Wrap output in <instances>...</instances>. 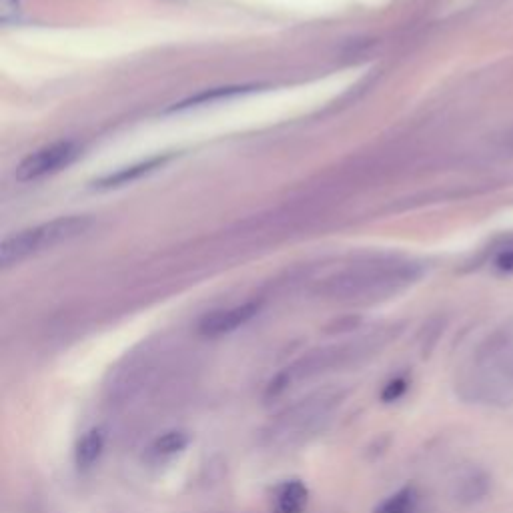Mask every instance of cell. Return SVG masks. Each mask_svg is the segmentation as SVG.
<instances>
[{"label": "cell", "mask_w": 513, "mask_h": 513, "mask_svg": "<svg viewBox=\"0 0 513 513\" xmlns=\"http://www.w3.org/2000/svg\"><path fill=\"white\" fill-rule=\"evenodd\" d=\"M467 391L483 403H513V327L493 333L477 351Z\"/></svg>", "instance_id": "6da1fadb"}, {"label": "cell", "mask_w": 513, "mask_h": 513, "mask_svg": "<svg viewBox=\"0 0 513 513\" xmlns=\"http://www.w3.org/2000/svg\"><path fill=\"white\" fill-rule=\"evenodd\" d=\"M93 221L89 217H61L49 223L19 231L3 241L0 247V263L5 267L21 263L33 255H39L47 249L69 243L91 229Z\"/></svg>", "instance_id": "7a4b0ae2"}, {"label": "cell", "mask_w": 513, "mask_h": 513, "mask_svg": "<svg viewBox=\"0 0 513 513\" xmlns=\"http://www.w3.org/2000/svg\"><path fill=\"white\" fill-rule=\"evenodd\" d=\"M79 157V145L73 141H61L51 147H45L33 155H29L19 167H17V179L19 181H37L41 177H47L59 169H65Z\"/></svg>", "instance_id": "3957f363"}, {"label": "cell", "mask_w": 513, "mask_h": 513, "mask_svg": "<svg viewBox=\"0 0 513 513\" xmlns=\"http://www.w3.org/2000/svg\"><path fill=\"white\" fill-rule=\"evenodd\" d=\"M259 309H261V305L251 301V303H243V305H237V307H231V309L209 313L207 317L201 319L199 333L205 335V337L227 335V333L239 329L241 325L249 323L259 313Z\"/></svg>", "instance_id": "277c9868"}, {"label": "cell", "mask_w": 513, "mask_h": 513, "mask_svg": "<svg viewBox=\"0 0 513 513\" xmlns=\"http://www.w3.org/2000/svg\"><path fill=\"white\" fill-rule=\"evenodd\" d=\"M309 501V489L303 481L291 479L277 487L275 513H303Z\"/></svg>", "instance_id": "5b68a950"}, {"label": "cell", "mask_w": 513, "mask_h": 513, "mask_svg": "<svg viewBox=\"0 0 513 513\" xmlns=\"http://www.w3.org/2000/svg\"><path fill=\"white\" fill-rule=\"evenodd\" d=\"M105 449V433L103 429H91L83 435V439L77 445V465L79 467H91Z\"/></svg>", "instance_id": "8992f818"}, {"label": "cell", "mask_w": 513, "mask_h": 513, "mask_svg": "<svg viewBox=\"0 0 513 513\" xmlns=\"http://www.w3.org/2000/svg\"><path fill=\"white\" fill-rule=\"evenodd\" d=\"M417 493L411 485L395 491L385 501H381L373 513H415Z\"/></svg>", "instance_id": "52a82bcc"}, {"label": "cell", "mask_w": 513, "mask_h": 513, "mask_svg": "<svg viewBox=\"0 0 513 513\" xmlns=\"http://www.w3.org/2000/svg\"><path fill=\"white\" fill-rule=\"evenodd\" d=\"M189 441L191 437L187 431H167L155 439L151 449L155 455H173L183 451L189 445Z\"/></svg>", "instance_id": "ba28073f"}, {"label": "cell", "mask_w": 513, "mask_h": 513, "mask_svg": "<svg viewBox=\"0 0 513 513\" xmlns=\"http://www.w3.org/2000/svg\"><path fill=\"white\" fill-rule=\"evenodd\" d=\"M165 161H167V159H165V157H161V159H153V161H147V163H143V165L131 167V169H127V171H121V173H117V175L107 177V179L103 181V185H105V187H113V185H121V183H127V181L139 179L141 175H147V173L155 171L157 167H161Z\"/></svg>", "instance_id": "9c48e42d"}, {"label": "cell", "mask_w": 513, "mask_h": 513, "mask_svg": "<svg viewBox=\"0 0 513 513\" xmlns=\"http://www.w3.org/2000/svg\"><path fill=\"white\" fill-rule=\"evenodd\" d=\"M407 389H409L407 377H395V379H391V381L383 387L381 399H383L385 403H393V401L401 399V397L407 393Z\"/></svg>", "instance_id": "30bf717a"}, {"label": "cell", "mask_w": 513, "mask_h": 513, "mask_svg": "<svg viewBox=\"0 0 513 513\" xmlns=\"http://www.w3.org/2000/svg\"><path fill=\"white\" fill-rule=\"evenodd\" d=\"M495 267L501 273H513V237L495 255Z\"/></svg>", "instance_id": "8fae6325"}, {"label": "cell", "mask_w": 513, "mask_h": 513, "mask_svg": "<svg viewBox=\"0 0 513 513\" xmlns=\"http://www.w3.org/2000/svg\"><path fill=\"white\" fill-rule=\"evenodd\" d=\"M17 11H19L17 0H0V19L5 23H9L11 17L17 15Z\"/></svg>", "instance_id": "7c38bea8"}, {"label": "cell", "mask_w": 513, "mask_h": 513, "mask_svg": "<svg viewBox=\"0 0 513 513\" xmlns=\"http://www.w3.org/2000/svg\"><path fill=\"white\" fill-rule=\"evenodd\" d=\"M507 143H509V147L513 149V131L507 135Z\"/></svg>", "instance_id": "4fadbf2b"}]
</instances>
